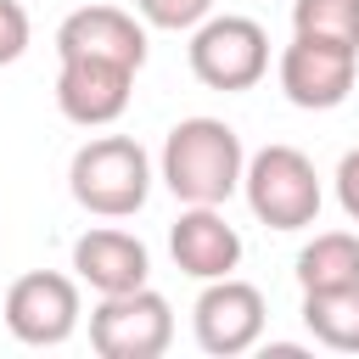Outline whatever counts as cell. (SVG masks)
Here are the masks:
<instances>
[{
    "instance_id": "6da1fadb",
    "label": "cell",
    "mask_w": 359,
    "mask_h": 359,
    "mask_svg": "<svg viewBox=\"0 0 359 359\" xmlns=\"http://www.w3.org/2000/svg\"><path fill=\"white\" fill-rule=\"evenodd\" d=\"M241 168H247V146L224 118H180L163 140L157 157V180L185 202H230L241 191Z\"/></svg>"
},
{
    "instance_id": "7a4b0ae2",
    "label": "cell",
    "mask_w": 359,
    "mask_h": 359,
    "mask_svg": "<svg viewBox=\"0 0 359 359\" xmlns=\"http://www.w3.org/2000/svg\"><path fill=\"white\" fill-rule=\"evenodd\" d=\"M67 191L95 219H129L151 196V157L135 135H95L73 151Z\"/></svg>"
},
{
    "instance_id": "3957f363",
    "label": "cell",
    "mask_w": 359,
    "mask_h": 359,
    "mask_svg": "<svg viewBox=\"0 0 359 359\" xmlns=\"http://www.w3.org/2000/svg\"><path fill=\"white\" fill-rule=\"evenodd\" d=\"M241 191H247L252 219L269 224V230H309L320 219V202H325L309 151H297L286 140H275V146H264V151L247 157Z\"/></svg>"
},
{
    "instance_id": "277c9868",
    "label": "cell",
    "mask_w": 359,
    "mask_h": 359,
    "mask_svg": "<svg viewBox=\"0 0 359 359\" xmlns=\"http://www.w3.org/2000/svg\"><path fill=\"white\" fill-rule=\"evenodd\" d=\"M185 56H191L196 84L236 95V90H252L269 73V34L252 17H230V11L224 17H202L191 28Z\"/></svg>"
},
{
    "instance_id": "5b68a950",
    "label": "cell",
    "mask_w": 359,
    "mask_h": 359,
    "mask_svg": "<svg viewBox=\"0 0 359 359\" xmlns=\"http://www.w3.org/2000/svg\"><path fill=\"white\" fill-rule=\"evenodd\" d=\"M174 342V309L163 292L135 286L90 309V348L101 359H163Z\"/></svg>"
},
{
    "instance_id": "8992f818",
    "label": "cell",
    "mask_w": 359,
    "mask_h": 359,
    "mask_svg": "<svg viewBox=\"0 0 359 359\" xmlns=\"http://www.w3.org/2000/svg\"><path fill=\"white\" fill-rule=\"evenodd\" d=\"M6 331L28 348H62L79 320H84V303H79V280L73 275H56V269H28L6 286Z\"/></svg>"
},
{
    "instance_id": "52a82bcc",
    "label": "cell",
    "mask_w": 359,
    "mask_h": 359,
    "mask_svg": "<svg viewBox=\"0 0 359 359\" xmlns=\"http://www.w3.org/2000/svg\"><path fill=\"white\" fill-rule=\"evenodd\" d=\"M359 79V50L342 39H314V34H292V45L280 50V90L292 107L303 112H331L348 101Z\"/></svg>"
},
{
    "instance_id": "ba28073f",
    "label": "cell",
    "mask_w": 359,
    "mask_h": 359,
    "mask_svg": "<svg viewBox=\"0 0 359 359\" xmlns=\"http://www.w3.org/2000/svg\"><path fill=\"white\" fill-rule=\"evenodd\" d=\"M264 292L252 280H236V275H219V280H202V297L191 309V331H196V348L213 353V359H236L247 348H258L264 337Z\"/></svg>"
},
{
    "instance_id": "9c48e42d",
    "label": "cell",
    "mask_w": 359,
    "mask_h": 359,
    "mask_svg": "<svg viewBox=\"0 0 359 359\" xmlns=\"http://www.w3.org/2000/svg\"><path fill=\"white\" fill-rule=\"evenodd\" d=\"M62 73H56V107L67 123L79 129H107L129 112V95H135V67L123 62H101V56H56Z\"/></svg>"
},
{
    "instance_id": "30bf717a",
    "label": "cell",
    "mask_w": 359,
    "mask_h": 359,
    "mask_svg": "<svg viewBox=\"0 0 359 359\" xmlns=\"http://www.w3.org/2000/svg\"><path fill=\"white\" fill-rule=\"evenodd\" d=\"M56 56H101L123 67H146V22L123 6H79L56 22Z\"/></svg>"
},
{
    "instance_id": "8fae6325",
    "label": "cell",
    "mask_w": 359,
    "mask_h": 359,
    "mask_svg": "<svg viewBox=\"0 0 359 359\" xmlns=\"http://www.w3.org/2000/svg\"><path fill=\"white\" fill-rule=\"evenodd\" d=\"M168 252H174V269L180 275L219 280V275H236V264H241V230L219 208L185 202L180 219L168 224Z\"/></svg>"
},
{
    "instance_id": "7c38bea8",
    "label": "cell",
    "mask_w": 359,
    "mask_h": 359,
    "mask_svg": "<svg viewBox=\"0 0 359 359\" xmlns=\"http://www.w3.org/2000/svg\"><path fill=\"white\" fill-rule=\"evenodd\" d=\"M73 275L95 292V297H112V292H135L146 286L151 275V252L140 236L118 230V224H95L73 241Z\"/></svg>"
},
{
    "instance_id": "4fadbf2b",
    "label": "cell",
    "mask_w": 359,
    "mask_h": 359,
    "mask_svg": "<svg viewBox=\"0 0 359 359\" xmlns=\"http://www.w3.org/2000/svg\"><path fill=\"white\" fill-rule=\"evenodd\" d=\"M297 286H303V292L359 286V236H353V230H320V236L297 252Z\"/></svg>"
},
{
    "instance_id": "5bb4252c",
    "label": "cell",
    "mask_w": 359,
    "mask_h": 359,
    "mask_svg": "<svg viewBox=\"0 0 359 359\" xmlns=\"http://www.w3.org/2000/svg\"><path fill=\"white\" fill-rule=\"evenodd\" d=\"M303 325L331 353H359V286L303 292Z\"/></svg>"
},
{
    "instance_id": "9a60e30c",
    "label": "cell",
    "mask_w": 359,
    "mask_h": 359,
    "mask_svg": "<svg viewBox=\"0 0 359 359\" xmlns=\"http://www.w3.org/2000/svg\"><path fill=\"white\" fill-rule=\"evenodd\" d=\"M292 34L342 39L359 50V0H292Z\"/></svg>"
},
{
    "instance_id": "2e32d148",
    "label": "cell",
    "mask_w": 359,
    "mask_h": 359,
    "mask_svg": "<svg viewBox=\"0 0 359 359\" xmlns=\"http://www.w3.org/2000/svg\"><path fill=\"white\" fill-rule=\"evenodd\" d=\"M135 17L163 34H191L202 17H213V0H135Z\"/></svg>"
},
{
    "instance_id": "e0dca14e",
    "label": "cell",
    "mask_w": 359,
    "mask_h": 359,
    "mask_svg": "<svg viewBox=\"0 0 359 359\" xmlns=\"http://www.w3.org/2000/svg\"><path fill=\"white\" fill-rule=\"evenodd\" d=\"M34 39V22L22 11V0H0V67H11Z\"/></svg>"
},
{
    "instance_id": "ac0fdd59",
    "label": "cell",
    "mask_w": 359,
    "mask_h": 359,
    "mask_svg": "<svg viewBox=\"0 0 359 359\" xmlns=\"http://www.w3.org/2000/svg\"><path fill=\"white\" fill-rule=\"evenodd\" d=\"M337 202H342V213L359 224V146L337 163Z\"/></svg>"
}]
</instances>
